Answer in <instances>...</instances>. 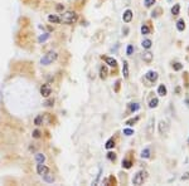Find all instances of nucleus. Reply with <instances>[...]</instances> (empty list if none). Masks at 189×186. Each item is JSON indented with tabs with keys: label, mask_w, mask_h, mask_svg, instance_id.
Wrapping results in <instances>:
<instances>
[{
	"label": "nucleus",
	"mask_w": 189,
	"mask_h": 186,
	"mask_svg": "<svg viewBox=\"0 0 189 186\" xmlns=\"http://www.w3.org/2000/svg\"><path fill=\"white\" fill-rule=\"evenodd\" d=\"M77 14L75 13V12H72V10H68V12H66V13H63L62 15H61V21H63L65 24H73V23H76L77 21Z\"/></svg>",
	"instance_id": "obj_1"
},
{
	"label": "nucleus",
	"mask_w": 189,
	"mask_h": 186,
	"mask_svg": "<svg viewBox=\"0 0 189 186\" xmlns=\"http://www.w3.org/2000/svg\"><path fill=\"white\" fill-rule=\"evenodd\" d=\"M56 59H57V53H56V52H49V53H47V54L42 58L41 63H42L43 66H48V64L53 63Z\"/></svg>",
	"instance_id": "obj_2"
},
{
	"label": "nucleus",
	"mask_w": 189,
	"mask_h": 186,
	"mask_svg": "<svg viewBox=\"0 0 189 186\" xmlns=\"http://www.w3.org/2000/svg\"><path fill=\"white\" fill-rule=\"evenodd\" d=\"M146 179V172H144V171H140V172H138L135 176H134V179H133V184L134 185H141L143 182H144V180Z\"/></svg>",
	"instance_id": "obj_3"
},
{
	"label": "nucleus",
	"mask_w": 189,
	"mask_h": 186,
	"mask_svg": "<svg viewBox=\"0 0 189 186\" xmlns=\"http://www.w3.org/2000/svg\"><path fill=\"white\" fill-rule=\"evenodd\" d=\"M168 131H169V123H168V121L162 119L159 122V132H160V135H167Z\"/></svg>",
	"instance_id": "obj_4"
},
{
	"label": "nucleus",
	"mask_w": 189,
	"mask_h": 186,
	"mask_svg": "<svg viewBox=\"0 0 189 186\" xmlns=\"http://www.w3.org/2000/svg\"><path fill=\"white\" fill-rule=\"evenodd\" d=\"M51 93H52V88H51L49 84H43V86L41 87V95H42L43 97H49Z\"/></svg>",
	"instance_id": "obj_5"
},
{
	"label": "nucleus",
	"mask_w": 189,
	"mask_h": 186,
	"mask_svg": "<svg viewBox=\"0 0 189 186\" xmlns=\"http://www.w3.org/2000/svg\"><path fill=\"white\" fill-rule=\"evenodd\" d=\"M37 172H38L41 176H44L46 174L49 172V169H48L46 165H43V164H38V166H37Z\"/></svg>",
	"instance_id": "obj_6"
},
{
	"label": "nucleus",
	"mask_w": 189,
	"mask_h": 186,
	"mask_svg": "<svg viewBox=\"0 0 189 186\" xmlns=\"http://www.w3.org/2000/svg\"><path fill=\"white\" fill-rule=\"evenodd\" d=\"M122 20L125 21V23H130L131 20H133V12L130 10V9H128L125 13H124V15H122Z\"/></svg>",
	"instance_id": "obj_7"
},
{
	"label": "nucleus",
	"mask_w": 189,
	"mask_h": 186,
	"mask_svg": "<svg viewBox=\"0 0 189 186\" xmlns=\"http://www.w3.org/2000/svg\"><path fill=\"white\" fill-rule=\"evenodd\" d=\"M146 79H149L151 83H154L156 79H158V73L156 72H154V71H149L148 73H146Z\"/></svg>",
	"instance_id": "obj_8"
},
{
	"label": "nucleus",
	"mask_w": 189,
	"mask_h": 186,
	"mask_svg": "<svg viewBox=\"0 0 189 186\" xmlns=\"http://www.w3.org/2000/svg\"><path fill=\"white\" fill-rule=\"evenodd\" d=\"M154 125H155V119H154V118H150L149 122H148V128H146L148 135H153V133H154Z\"/></svg>",
	"instance_id": "obj_9"
},
{
	"label": "nucleus",
	"mask_w": 189,
	"mask_h": 186,
	"mask_svg": "<svg viewBox=\"0 0 189 186\" xmlns=\"http://www.w3.org/2000/svg\"><path fill=\"white\" fill-rule=\"evenodd\" d=\"M143 59L144 62H146V63H151V60H153V53L151 52H144L143 53Z\"/></svg>",
	"instance_id": "obj_10"
},
{
	"label": "nucleus",
	"mask_w": 189,
	"mask_h": 186,
	"mask_svg": "<svg viewBox=\"0 0 189 186\" xmlns=\"http://www.w3.org/2000/svg\"><path fill=\"white\" fill-rule=\"evenodd\" d=\"M104 59H105V62L110 66V67H116V64H117V62H116V59L115 58H111V57H102Z\"/></svg>",
	"instance_id": "obj_11"
},
{
	"label": "nucleus",
	"mask_w": 189,
	"mask_h": 186,
	"mask_svg": "<svg viewBox=\"0 0 189 186\" xmlns=\"http://www.w3.org/2000/svg\"><path fill=\"white\" fill-rule=\"evenodd\" d=\"M122 74L125 78H129V64L126 60H124V63H122Z\"/></svg>",
	"instance_id": "obj_12"
},
{
	"label": "nucleus",
	"mask_w": 189,
	"mask_h": 186,
	"mask_svg": "<svg viewBox=\"0 0 189 186\" xmlns=\"http://www.w3.org/2000/svg\"><path fill=\"white\" fill-rule=\"evenodd\" d=\"M177 29L179 30V32H183V30L185 29V23H184V19H179L177 21Z\"/></svg>",
	"instance_id": "obj_13"
},
{
	"label": "nucleus",
	"mask_w": 189,
	"mask_h": 186,
	"mask_svg": "<svg viewBox=\"0 0 189 186\" xmlns=\"http://www.w3.org/2000/svg\"><path fill=\"white\" fill-rule=\"evenodd\" d=\"M158 93H159V96H162V97L167 96V87L164 84H160L159 88H158Z\"/></svg>",
	"instance_id": "obj_14"
},
{
	"label": "nucleus",
	"mask_w": 189,
	"mask_h": 186,
	"mask_svg": "<svg viewBox=\"0 0 189 186\" xmlns=\"http://www.w3.org/2000/svg\"><path fill=\"white\" fill-rule=\"evenodd\" d=\"M36 161H37V164H43V162L46 161L44 155H43V153H37V155H36Z\"/></svg>",
	"instance_id": "obj_15"
},
{
	"label": "nucleus",
	"mask_w": 189,
	"mask_h": 186,
	"mask_svg": "<svg viewBox=\"0 0 189 186\" xmlns=\"http://www.w3.org/2000/svg\"><path fill=\"white\" fill-rule=\"evenodd\" d=\"M141 159H149L150 157V148H145L141 151Z\"/></svg>",
	"instance_id": "obj_16"
},
{
	"label": "nucleus",
	"mask_w": 189,
	"mask_h": 186,
	"mask_svg": "<svg viewBox=\"0 0 189 186\" xmlns=\"http://www.w3.org/2000/svg\"><path fill=\"white\" fill-rule=\"evenodd\" d=\"M100 77H101V79H105L107 77V68L104 66L100 68Z\"/></svg>",
	"instance_id": "obj_17"
},
{
	"label": "nucleus",
	"mask_w": 189,
	"mask_h": 186,
	"mask_svg": "<svg viewBox=\"0 0 189 186\" xmlns=\"http://www.w3.org/2000/svg\"><path fill=\"white\" fill-rule=\"evenodd\" d=\"M158 105H159V100H158V98H153L149 102V107L150 108H155V107H158Z\"/></svg>",
	"instance_id": "obj_18"
},
{
	"label": "nucleus",
	"mask_w": 189,
	"mask_h": 186,
	"mask_svg": "<svg viewBox=\"0 0 189 186\" xmlns=\"http://www.w3.org/2000/svg\"><path fill=\"white\" fill-rule=\"evenodd\" d=\"M48 20H49L51 23H61V18L57 16V15H49V16H48Z\"/></svg>",
	"instance_id": "obj_19"
},
{
	"label": "nucleus",
	"mask_w": 189,
	"mask_h": 186,
	"mask_svg": "<svg viewBox=\"0 0 189 186\" xmlns=\"http://www.w3.org/2000/svg\"><path fill=\"white\" fill-rule=\"evenodd\" d=\"M43 179H44V181H46V182H53V181H54V176H53V175H51L49 172H48V174H46V175L43 176Z\"/></svg>",
	"instance_id": "obj_20"
},
{
	"label": "nucleus",
	"mask_w": 189,
	"mask_h": 186,
	"mask_svg": "<svg viewBox=\"0 0 189 186\" xmlns=\"http://www.w3.org/2000/svg\"><path fill=\"white\" fill-rule=\"evenodd\" d=\"M179 12H180V5H179V4H175V5L172 8V14H173V15H178Z\"/></svg>",
	"instance_id": "obj_21"
},
{
	"label": "nucleus",
	"mask_w": 189,
	"mask_h": 186,
	"mask_svg": "<svg viewBox=\"0 0 189 186\" xmlns=\"http://www.w3.org/2000/svg\"><path fill=\"white\" fill-rule=\"evenodd\" d=\"M143 48H145V49H149V48H151V40L150 39H145V40H143Z\"/></svg>",
	"instance_id": "obj_22"
},
{
	"label": "nucleus",
	"mask_w": 189,
	"mask_h": 186,
	"mask_svg": "<svg viewBox=\"0 0 189 186\" xmlns=\"http://www.w3.org/2000/svg\"><path fill=\"white\" fill-rule=\"evenodd\" d=\"M114 146H115V141H114L112 138H110V140L106 142V145H105V147H106L107 150H111V148H114Z\"/></svg>",
	"instance_id": "obj_23"
},
{
	"label": "nucleus",
	"mask_w": 189,
	"mask_h": 186,
	"mask_svg": "<svg viewBox=\"0 0 189 186\" xmlns=\"http://www.w3.org/2000/svg\"><path fill=\"white\" fill-rule=\"evenodd\" d=\"M141 34H144V35H148V34H150V29H149V26L148 25H143L141 26Z\"/></svg>",
	"instance_id": "obj_24"
},
{
	"label": "nucleus",
	"mask_w": 189,
	"mask_h": 186,
	"mask_svg": "<svg viewBox=\"0 0 189 186\" xmlns=\"http://www.w3.org/2000/svg\"><path fill=\"white\" fill-rule=\"evenodd\" d=\"M131 165H133V162H131L130 160H122V166H124L125 169H130Z\"/></svg>",
	"instance_id": "obj_25"
},
{
	"label": "nucleus",
	"mask_w": 189,
	"mask_h": 186,
	"mask_svg": "<svg viewBox=\"0 0 189 186\" xmlns=\"http://www.w3.org/2000/svg\"><path fill=\"white\" fill-rule=\"evenodd\" d=\"M42 123H43V116H38V117H36V119H34V125L41 126Z\"/></svg>",
	"instance_id": "obj_26"
},
{
	"label": "nucleus",
	"mask_w": 189,
	"mask_h": 186,
	"mask_svg": "<svg viewBox=\"0 0 189 186\" xmlns=\"http://www.w3.org/2000/svg\"><path fill=\"white\" fill-rule=\"evenodd\" d=\"M48 38H49V33H44L43 35H41V37L38 38V42H39V43H42V42H46Z\"/></svg>",
	"instance_id": "obj_27"
},
{
	"label": "nucleus",
	"mask_w": 189,
	"mask_h": 186,
	"mask_svg": "<svg viewBox=\"0 0 189 186\" xmlns=\"http://www.w3.org/2000/svg\"><path fill=\"white\" fill-rule=\"evenodd\" d=\"M138 117H135V118H131V119H128V121H126V125H128V126H133V125H135V123L138 122Z\"/></svg>",
	"instance_id": "obj_28"
},
{
	"label": "nucleus",
	"mask_w": 189,
	"mask_h": 186,
	"mask_svg": "<svg viewBox=\"0 0 189 186\" xmlns=\"http://www.w3.org/2000/svg\"><path fill=\"white\" fill-rule=\"evenodd\" d=\"M139 108H140V106L138 103H130V111L131 112H136Z\"/></svg>",
	"instance_id": "obj_29"
},
{
	"label": "nucleus",
	"mask_w": 189,
	"mask_h": 186,
	"mask_svg": "<svg viewBox=\"0 0 189 186\" xmlns=\"http://www.w3.org/2000/svg\"><path fill=\"white\" fill-rule=\"evenodd\" d=\"M124 135H125V136H131V135H134V130H131V128H125V130H124Z\"/></svg>",
	"instance_id": "obj_30"
},
{
	"label": "nucleus",
	"mask_w": 189,
	"mask_h": 186,
	"mask_svg": "<svg viewBox=\"0 0 189 186\" xmlns=\"http://www.w3.org/2000/svg\"><path fill=\"white\" fill-rule=\"evenodd\" d=\"M107 159H109L110 161H115V160H116V155H115L114 152H109V153H107Z\"/></svg>",
	"instance_id": "obj_31"
},
{
	"label": "nucleus",
	"mask_w": 189,
	"mask_h": 186,
	"mask_svg": "<svg viewBox=\"0 0 189 186\" xmlns=\"http://www.w3.org/2000/svg\"><path fill=\"white\" fill-rule=\"evenodd\" d=\"M155 4V0H145V7L146 8H150Z\"/></svg>",
	"instance_id": "obj_32"
},
{
	"label": "nucleus",
	"mask_w": 189,
	"mask_h": 186,
	"mask_svg": "<svg viewBox=\"0 0 189 186\" xmlns=\"http://www.w3.org/2000/svg\"><path fill=\"white\" fill-rule=\"evenodd\" d=\"M101 172H102V170L100 169V171H99V174H97V176H96V180L92 182V185H97V182H99V180H100V177H101Z\"/></svg>",
	"instance_id": "obj_33"
},
{
	"label": "nucleus",
	"mask_w": 189,
	"mask_h": 186,
	"mask_svg": "<svg viewBox=\"0 0 189 186\" xmlns=\"http://www.w3.org/2000/svg\"><path fill=\"white\" fill-rule=\"evenodd\" d=\"M173 68H174V71H180V69L183 68V66H182L180 63H175V64L173 66Z\"/></svg>",
	"instance_id": "obj_34"
},
{
	"label": "nucleus",
	"mask_w": 189,
	"mask_h": 186,
	"mask_svg": "<svg viewBox=\"0 0 189 186\" xmlns=\"http://www.w3.org/2000/svg\"><path fill=\"white\" fill-rule=\"evenodd\" d=\"M33 137H34V138H39V137H41V131H39V130L33 131Z\"/></svg>",
	"instance_id": "obj_35"
},
{
	"label": "nucleus",
	"mask_w": 189,
	"mask_h": 186,
	"mask_svg": "<svg viewBox=\"0 0 189 186\" xmlns=\"http://www.w3.org/2000/svg\"><path fill=\"white\" fill-rule=\"evenodd\" d=\"M53 103H54V100H52V98H51V100H48L44 105H46L47 107H52V106H53Z\"/></svg>",
	"instance_id": "obj_36"
},
{
	"label": "nucleus",
	"mask_w": 189,
	"mask_h": 186,
	"mask_svg": "<svg viewBox=\"0 0 189 186\" xmlns=\"http://www.w3.org/2000/svg\"><path fill=\"white\" fill-rule=\"evenodd\" d=\"M126 52H128L129 55H131L133 52H134V47H133V45H129V47H128V50H126Z\"/></svg>",
	"instance_id": "obj_37"
},
{
	"label": "nucleus",
	"mask_w": 189,
	"mask_h": 186,
	"mask_svg": "<svg viewBox=\"0 0 189 186\" xmlns=\"http://www.w3.org/2000/svg\"><path fill=\"white\" fill-rule=\"evenodd\" d=\"M189 179V172H185L183 176H182V180H188Z\"/></svg>",
	"instance_id": "obj_38"
},
{
	"label": "nucleus",
	"mask_w": 189,
	"mask_h": 186,
	"mask_svg": "<svg viewBox=\"0 0 189 186\" xmlns=\"http://www.w3.org/2000/svg\"><path fill=\"white\" fill-rule=\"evenodd\" d=\"M119 86H120V81H117V82H116V88H115V91H116V92L119 91Z\"/></svg>",
	"instance_id": "obj_39"
},
{
	"label": "nucleus",
	"mask_w": 189,
	"mask_h": 186,
	"mask_svg": "<svg viewBox=\"0 0 189 186\" xmlns=\"http://www.w3.org/2000/svg\"><path fill=\"white\" fill-rule=\"evenodd\" d=\"M122 32H124V33H125V34H124V35H128V32H129V29H128V28H125V29H124V30H122Z\"/></svg>",
	"instance_id": "obj_40"
},
{
	"label": "nucleus",
	"mask_w": 189,
	"mask_h": 186,
	"mask_svg": "<svg viewBox=\"0 0 189 186\" xmlns=\"http://www.w3.org/2000/svg\"><path fill=\"white\" fill-rule=\"evenodd\" d=\"M57 10H63V5H57Z\"/></svg>",
	"instance_id": "obj_41"
},
{
	"label": "nucleus",
	"mask_w": 189,
	"mask_h": 186,
	"mask_svg": "<svg viewBox=\"0 0 189 186\" xmlns=\"http://www.w3.org/2000/svg\"><path fill=\"white\" fill-rule=\"evenodd\" d=\"M185 103H187V106H188V108H189V98H185Z\"/></svg>",
	"instance_id": "obj_42"
},
{
	"label": "nucleus",
	"mask_w": 189,
	"mask_h": 186,
	"mask_svg": "<svg viewBox=\"0 0 189 186\" xmlns=\"http://www.w3.org/2000/svg\"><path fill=\"white\" fill-rule=\"evenodd\" d=\"M168 2H172V0H168Z\"/></svg>",
	"instance_id": "obj_43"
},
{
	"label": "nucleus",
	"mask_w": 189,
	"mask_h": 186,
	"mask_svg": "<svg viewBox=\"0 0 189 186\" xmlns=\"http://www.w3.org/2000/svg\"><path fill=\"white\" fill-rule=\"evenodd\" d=\"M188 142H189V140H188Z\"/></svg>",
	"instance_id": "obj_44"
}]
</instances>
